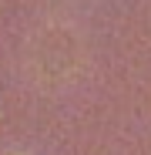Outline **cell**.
Listing matches in <instances>:
<instances>
[{"label": "cell", "mask_w": 151, "mask_h": 155, "mask_svg": "<svg viewBox=\"0 0 151 155\" xmlns=\"http://www.w3.org/2000/svg\"><path fill=\"white\" fill-rule=\"evenodd\" d=\"M81 64V44L71 27L50 24L44 27L30 44V68L37 71L40 81H64Z\"/></svg>", "instance_id": "obj_1"}]
</instances>
